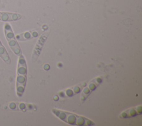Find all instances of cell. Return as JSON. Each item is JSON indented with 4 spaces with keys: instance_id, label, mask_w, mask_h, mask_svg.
I'll return each instance as SVG.
<instances>
[{
    "instance_id": "52a82bcc",
    "label": "cell",
    "mask_w": 142,
    "mask_h": 126,
    "mask_svg": "<svg viewBox=\"0 0 142 126\" xmlns=\"http://www.w3.org/2000/svg\"><path fill=\"white\" fill-rule=\"evenodd\" d=\"M32 105L28 104L23 103H10L8 104V107L12 111H19L26 112L32 109Z\"/></svg>"
},
{
    "instance_id": "7a4b0ae2",
    "label": "cell",
    "mask_w": 142,
    "mask_h": 126,
    "mask_svg": "<svg viewBox=\"0 0 142 126\" xmlns=\"http://www.w3.org/2000/svg\"><path fill=\"white\" fill-rule=\"evenodd\" d=\"M27 65L26 60L22 55H20L17 71L16 88L17 94L21 97L24 92L27 81Z\"/></svg>"
},
{
    "instance_id": "ba28073f",
    "label": "cell",
    "mask_w": 142,
    "mask_h": 126,
    "mask_svg": "<svg viewBox=\"0 0 142 126\" xmlns=\"http://www.w3.org/2000/svg\"><path fill=\"white\" fill-rule=\"evenodd\" d=\"M141 113V106H139L138 107L134 108H131L130 109H127V111L123 112L121 114L120 118H127L134 117L137 115H140Z\"/></svg>"
},
{
    "instance_id": "277c9868",
    "label": "cell",
    "mask_w": 142,
    "mask_h": 126,
    "mask_svg": "<svg viewBox=\"0 0 142 126\" xmlns=\"http://www.w3.org/2000/svg\"><path fill=\"white\" fill-rule=\"evenodd\" d=\"M100 77H97L96 78H94L93 80L91 81L87 87L86 88H84L83 92L82 94H81L80 100L81 101L84 102L86 101V99L88 98V97L90 95V94L92 93L94 89H96V88L98 87L101 82Z\"/></svg>"
},
{
    "instance_id": "3957f363",
    "label": "cell",
    "mask_w": 142,
    "mask_h": 126,
    "mask_svg": "<svg viewBox=\"0 0 142 126\" xmlns=\"http://www.w3.org/2000/svg\"><path fill=\"white\" fill-rule=\"evenodd\" d=\"M4 31L5 37L7 41L8 42V44L10 48L12 49V51L14 52L15 55H21V49L20 48L18 42L15 37L14 34H13L11 26L9 24L7 23L5 25Z\"/></svg>"
},
{
    "instance_id": "6da1fadb",
    "label": "cell",
    "mask_w": 142,
    "mask_h": 126,
    "mask_svg": "<svg viewBox=\"0 0 142 126\" xmlns=\"http://www.w3.org/2000/svg\"><path fill=\"white\" fill-rule=\"evenodd\" d=\"M52 111L55 115L59 118L60 120L69 124L80 126H90L94 124V122L90 121V119L82 117V116L72 113H69L55 109H52Z\"/></svg>"
},
{
    "instance_id": "5b68a950",
    "label": "cell",
    "mask_w": 142,
    "mask_h": 126,
    "mask_svg": "<svg viewBox=\"0 0 142 126\" xmlns=\"http://www.w3.org/2000/svg\"><path fill=\"white\" fill-rule=\"evenodd\" d=\"M86 85V83L83 85H80L79 86H74L73 87L67 89L66 90L60 92L59 93V95L61 97H72L74 95L79 93L81 90L83 88L84 86Z\"/></svg>"
},
{
    "instance_id": "9c48e42d",
    "label": "cell",
    "mask_w": 142,
    "mask_h": 126,
    "mask_svg": "<svg viewBox=\"0 0 142 126\" xmlns=\"http://www.w3.org/2000/svg\"><path fill=\"white\" fill-rule=\"evenodd\" d=\"M0 58L4 61L6 64L9 65L11 64V61L9 58V56L8 54L7 51L5 48V46L2 44V42L0 41Z\"/></svg>"
},
{
    "instance_id": "8992f818",
    "label": "cell",
    "mask_w": 142,
    "mask_h": 126,
    "mask_svg": "<svg viewBox=\"0 0 142 126\" xmlns=\"http://www.w3.org/2000/svg\"><path fill=\"white\" fill-rule=\"evenodd\" d=\"M22 18L21 15L16 13L0 12V21L13 22L18 21Z\"/></svg>"
}]
</instances>
